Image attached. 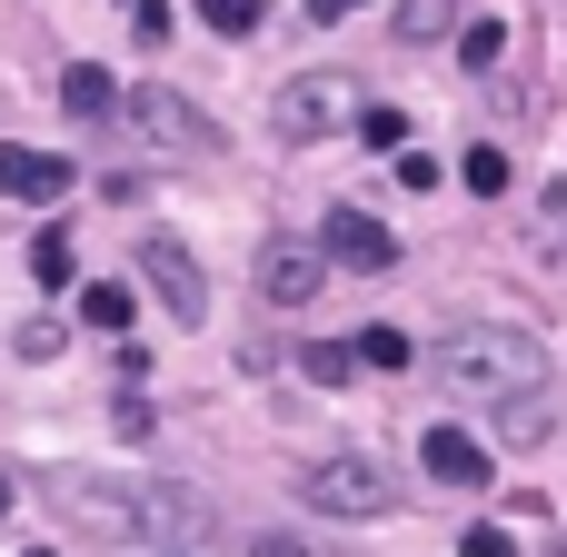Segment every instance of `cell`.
Returning a JSON list of instances; mask_svg holds the SVG:
<instances>
[{
	"label": "cell",
	"instance_id": "obj_2",
	"mask_svg": "<svg viewBox=\"0 0 567 557\" xmlns=\"http://www.w3.org/2000/svg\"><path fill=\"white\" fill-rule=\"evenodd\" d=\"M299 498H309L319 518H389V508H399V478H389V458H369V448H329V458L299 468Z\"/></svg>",
	"mask_w": 567,
	"mask_h": 557
},
{
	"label": "cell",
	"instance_id": "obj_23",
	"mask_svg": "<svg viewBox=\"0 0 567 557\" xmlns=\"http://www.w3.org/2000/svg\"><path fill=\"white\" fill-rule=\"evenodd\" d=\"M389 179H399V189H429V179H439V159H429V149H399V169H389Z\"/></svg>",
	"mask_w": 567,
	"mask_h": 557
},
{
	"label": "cell",
	"instance_id": "obj_18",
	"mask_svg": "<svg viewBox=\"0 0 567 557\" xmlns=\"http://www.w3.org/2000/svg\"><path fill=\"white\" fill-rule=\"evenodd\" d=\"M458 50H468V70H488V60L508 50V30H498V20H458Z\"/></svg>",
	"mask_w": 567,
	"mask_h": 557
},
{
	"label": "cell",
	"instance_id": "obj_3",
	"mask_svg": "<svg viewBox=\"0 0 567 557\" xmlns=\"http://www.w3.org/2000/svg\"><path fill=\"white\" fill-rule=\"evenodd\" d=\"M50 508L80 538H100V548H140L150 538V488H120V478H70V488H50Z\"/></svg>",
	"mask_w": 567,
	"mask_h": 557
},
{
	"label": "cell",
	"instance_id": "obj_26",
	"mask_svg": "<svg viewBox=\"0 0 567 557\" xmlns=\"http://www.w3.org/2000/svg\"><path fill=\"white\" fill-rule=\"evenodd\" d=\"M249 548H259V557H309L299 538H249Z\"/></svg>",
	"mask_w": 567,
	"mask_h": 557
},
{
	"label": "cell",
	"instance_id": "obj_24",
	"mask_svg": "<svg viewBox=\"0 0 567 557\" xmlns=\"http://www.w3.org/2000/svg\"><path fill=\"white\" fill-rule=\"evenodd\" d=\"M508 439H518V448H528V439H548V409H538V399H518V409H508Z\"/></svg>",
	"mask_w": 567,
	"mask_h": 557
},
{
	"label": "cell",
	"instance_id": "obj_20",
	"mask_svg": "<svg viewBox=\"0 0 567 557\" xmlns=\"http://www.w3.org/2000/svg\"><path fill=\"white\" fill-rule=\"evenodd\" d=\"M299 369H309V379H319V389H339V379H349V369H359V349H339V339H319V349H309V359H299Z\"/></svg>",
	"mask_w": 567,
	"mask_h": 557
},
{
	"label": "cell",
	"instance_id": "obj_4",
	"mask_svg": "<svg viewBox=\"0 0 567 557\" xmlns=\"http://www.w3.org/2000/svg\"><path fill=\"white\" fill-rule=\"evenodd\" d=\"M140 279H150V299H169L179 329L209 319V279H199V259H189L179 239H140Z\"/></svg>",
	"mask_w": 567,
	"mask_h": 557
},
{
	"label": "cell",
	"instance_id": "obj_21",
	"mask_svg": "<svg viewBox=\"0 0 567 557\" xmlns=\"http://www.w3.org/2000/svg\"><path fill=\"white\" fill-rule=\"evenodd\" d=\"M359 140H369V149H399L409 120H399V110H359Z\"/></svg>",
	"mask_w": 567,
	"mask_h": 557
},
{
	"label": "cell",
	"instance_id": "obj_16",
	"mask_svg": "<svg viewBox=\"0 0 567 557\" xmlns=\"http://www.w3.org/2000/svg\"><path fill=\"white\" fill-rule=\"evenodd\" d=\"M189 10H199V20H209L219 40H249V30L269 20V0H189Z\"/></svg>",
	"mask_w": 567,
	"mask_h": 557
},
{
	"label": "cell",
	"instance_id": "obj_9",
	"mask_svg": "<svg viewBox=\"0 0 567 557\" xmlns=\"http://www.w3.org/2000/svg\"><path fill=\"white\" fill-rule=\"evenodd\" d=\"M419 458H429V478H449V488H488V448H478L468 429H429Z\"/></svg>",
	"mask_w": 567,
	"mask_h": 557
},
{
	"label": "cell",
	"instance_id": "obj_28",
	"mask_svg": "<svg viewBox=\"0 0 567 557\" xmlns=\"http://www.w3.org/2000/svg\"><path fill=\"white\" fill-rule=\"evenodd\" d=\"M10 498H20V478H10V468H0V518H10Z\"/></svg>",
	"mask_w": 567,
	"mask_h": 557
},
{
	"label": "cell",
	"instance_id": "obj_7",
	"mask_svg": "<svg viewBox=\"0 0 567 557\" xmlns=\"http://www.w3.org/2000/svg\"><path fill=\"white\" fill-rule=\"evenodd\" d=\"M319 249H329V269H359V279H379V269L399 259V239H389V229H379L369 209H329Z\"/></svg>",
	"mask_w": 567,
	"mask_h": 557
},
{
	"label": "cell",
	"instance_id": "obj_6",
	"mask_svg": "<svg viewBox=\"0 0 567 557\" xmlns=\"http://www.w3.org/2000/svg\"><path fill=\"white\" fill-rule=\"evenodd\" d=\"M120 110H130L140 140H159V149H209V120H199L179 90H120Z\"/></svg>",
	"mask_w": 567,
	"mask_h": 557
},
{
	"label": "cell",
	"instance_id": "obj_11",
	"mask_svg": "<svg viewBox=\"0 0 567 557\" xmlns=\"http://www.w3.org/2000/svg\"><path fill=\"white\" fill-rule=\"evenodd\" d=\"M458 10L468 0H399L389 30H399V50H429V40H458Z\"/></svg>",
	"mask_w": 567,
	"mask_h": 557
},
{
	"label": "cell",
	"instance_id": "obj_15",
	"mask_svg": "<svg viewBox=\"0 0 567 557\" xmlns=\"http://www.w3.org/2000/svg\"><path fill=\"white\" fill-rule=\"evenodd\" d=\"M458 179H468V189H478V199H498V189H508V179H518V169H508V149H498V140H478V149H468V159H458Z\"/></svg>",
	"mask_w": 567,
	"mask_h": 557
},
{
	"label": "cell",
	"instance_id": "obj_29",
	"mask_svg": "<svg viewBox=\"0 0 567 557\" xmlns=\"http://www.w3.org/2000/svg\"><path fill=\"white\" fill-rule=\"evenodd\" d=\"M20 557H60V548H20Z\"/></svg>",
	"mask_w": 567,
	"mask_h": 557
},
{
	"label": "cell",
	"instance_id": "obj_10",
	"mask_svg": "<svg viewBox=\"0 0 567 557\" xmlns=\"http://www.w3.org/2000/svg\"><path fill=\"white\" fill-rule=\"evenodd\" d=\"M60 110L90 130V120H110V110H120V80H110L100 60H70V70H60Z\"/></svg>",
	"mask_w": 567,
	"mask_h": 557
},
{
	"label": "cell",
	"instance_id": "obj_30",
	"mask_svg": "<svg viewBox=\"0 0 567 557\" xmlns=\"http://www.w3.org/2000/svg\"><path fill=\"white\" fill-rule=\"evenodd\" d=\"M558 557H567V538H558Z\"/></svg>",
	"mask_w": 567,
	"mask_h": 557
},
{
	"label": "cell",
	"instance_id": "obj_12",
	"mask_svg": "<svg viewBox=\"0 0 567 557\" xmlns=\"http://www.w3.org/2000/svg\"><path fill=\"white\" fill-rule=\"evenodd\" d=\"M329 90H339V80H289V90H279V130H289V140H319V130H329Z\"/></svg>",
	"mask_w": 567,
	"mask_h": 557
},
{
	"label": "cell",
	"instance_id": "obj_8",
	"mask_svg": "<svg viewBox=\"0 0 567 557\" xmlns=\"http://www.w3.org/2000/svg\"><path fill=\"white\" fill-rule=\"evenodd\" d=\"M319 279H329V249H309V239H269V249H259V289H269L279 309H299Z\"/></svg>",
	"mask_w": 567,
	"mask_h": 557
},
{
	"label": "cell",
	"instance_id": "obj_25",
	"mask_svg": "<svg viewBox=\"0 0 567 557\" xmlns=\"http://www.w3.org/2000/svg\"><path fill=\"white\" fill-rule=\"evenodd\" d=\"M130 30H140V40H169V0H140V10H130Z\"/></svg>",
	"mask_w": 567,
	"mask_h": 557
},
{
	"label": "cell",
	"instance_id": "obj_17",
	"mask_svg": "<svg viewBox=\"0 0 567 557\" xmlns=\"http://www.w3.org/2000/svg\"><path fill=\"white\" fill-rule=\"evenodd\" d=\"M80 319H90V329H130V289H120V279H100V289L80 299Z\"/></svg>",
	"mask_w": 567,
	"mask_h": 557
},
{
	"label": "cell",
	"instance_id": "obj_14",
	"mask_svg": "<svg viewBox=\"0 0 567 557\" xmlns=\"http://www.w3.org/2000/svg\"><path fill=\"white\" fill-rule=\"evenodd\" d=\"M199 518H209V508H199L189 488H150V538H199Z\"/></svg>",
	"mask_w": 567,
	"mask_h": 557
},
{
	"label": "cell",
	"instance_id": "obj_5",
	"mask_svg": "<svg viewBox=\"0 0 567 557\" xmlns=\"http://www.w3.org/2000/svg\"><path fill=\"white\" fill-rule=\"evenodd\" d=\"M70 159L60 149H20V140H0V199H20V209H60L70 199Z\"/></svg>",
	"mask_w": 567,
	"mask_h": 557
},
{
	"label": "cell",
	"instance_id": "obj_19",
	"mask_svg": "<svg viewBox=\"0 0 567 557\" xmlns=\"http://www.w3.org/2000/svg\"><path fill=\"white\" fill-rule=\"evenodd\" d=\"M359 369H409V329H369L359 339Z\"/></svg>",
	"mask_w": 567,
	"mask_h": 557
},
{
	"label": "cell",
	"instance_id": "obj_13",
	"mask_svg": "<svg viewBox=\"0 0 567 557\" xmlns=\"http://www.w3.org/2000/svg\"><path fill=\"white\" fill-rule=\"evenodd\" d=\"M30 279H40V289H70V279H80V239H70V229H40V239H30Z\"/></svg>",
	"mask_w": 567,
	"mask_h": 557
},
{
	"label": "cell",
	"instance_id": "obj_1",
	"mask_svg": "<svg viewBox=\"0 0 567 557\" xmlns=\"http://www.w3.org/2000/svg\"><path fill=\"white\" fill-rule=\"evenodd\" d=\"M439 379H449L458 409H518V399L548 389V349L528 329H508V319H478V329H449Z\"/></svg>",
	"mask_w": 567,
	"mask_h": 557
},
{
	"label": "cell",
	"instance_id": "obj_22",
	"mask_svg": "<svg viewBox=\"0 0 567 557\" xmlns=\"http://www.w3.org/2000/svg\"><path fill=\"white\" fill-rule=\"evenodd\" d=\"M458 557H518V538H508V528H468V538H458Z\"/></svg>",
	"mask_w": 567,
	"mask_h": 557
},
{
	"label": "cell",
	"instance_id": "obj_27",
	"mask_svg": "<svg viewBox=\"0 0 567 557\" xmlns=\"http://www.w3.org/2000/svg\"><path fill=\"white\" fill-rule=\"evenodd\" d=\"M349 10H359V0H309V20H349Z\"/></svg>",
	"mask_w": 567,
	"mask_h": 557
}]
</instances>
